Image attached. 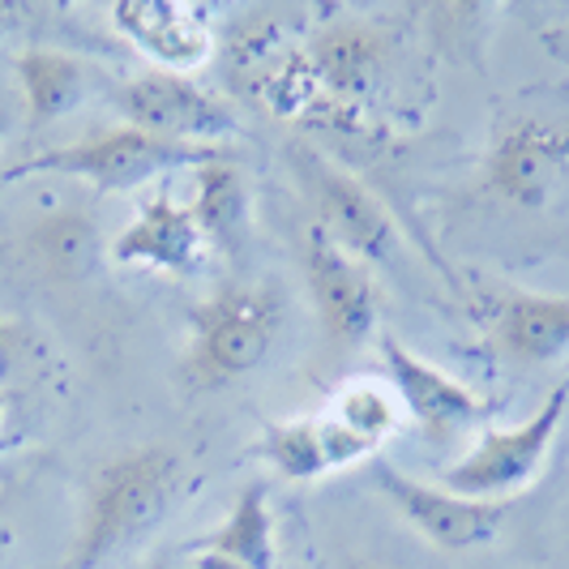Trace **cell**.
Returning <instances> with one entry per match:
<instances>
[{"label":"cell","mask_w":569,"mask_h":569,"mask_svg":"<svg viewBox=\"0 0 569 569\" xmlns=\"http://www.w3.org/2000/svg\"><path fill=\"white\" fill-rule=\"evenodd\" d=\"M184 492V458L168 446H138L108 458L86 485L82 522L60 569H103L146 543Z\"/></svg>","instance_id":"obj_1"},{"label":"cell","mask_w":569,"mask_h":569,"mask_svg":"<svg viewBox=\"0 0 569 569\" xmlns=\"http://www.w3.org/2000/svg\"><path fill=\"white\" fill-rule=\"evenodd\" d=\"M287 326V296L279 283H223L189 313L184 381L198 390H223L261 369Z\"/></svg>","instance_id":"obj_2"},{"label":"cell","mask_w":569,"mask_h":569,"mask_svg":"<svg viewBox=\"0 0 569 569\" xmlns=\"http://www.w3.org/2000/svg\"><path fill=\"white\" fill-rule=\"evenodd\" d=\"M223 154L219 146H180L150 138L133 124H116V129H99L86 133L78 142L52 146L34 159H22L13 168L0 171V184L13 180H30V176H73L94 184L99 193H129L146 180H159L163 171L176 168H198L206 159Z\"/></svg>","instance_id":"obj_3"},{"label":"cell","mask_w":569,"mask_h":569,"mask_svg":"<svg viewBox=\"0 0 569 569\" xmlns=\"http://www.w3.org/2000/svg\"><path fill=\"white\" fill-rule=\"evenodd\" d=\"M569 411V377L548 390L536 416H527L518 428H492L476 441V450L458 458L446 471L441 485L462 497H480V501H513L522 488L531 485L548 462V450L557 441V432L566 425Z\"/></svg>","instance_id":"obj_4"},{"label":"cell","mask_w":569,"mask_h":569,"mask_svg":"<svg viewBox=\"0 0 569 569\" xmlns=\"http://www.w3.org/2000/svg\"><path fill=\"white\" fill-rule=\"evenodd\" d=\"M569 184V120L552 112L513 116L485 159V193L510 210H543Z\"/></svg>","instance_id":"obj_5"},{"label":"cell","mask_w":569,"mask_h":569,"mask_svg":"<svg viewBox=\"0 0 569 569\" xmlns=\"http://www.w3.org/2000/svg\"><path fill=\"white\" fill-rule=\"evenodd\" d=\"M291 168L300 171L305 193L313 201V223L339 244L342 253L360 257L365 266L390 261L399 253L402 240L390 210L372 198L351 171H342L339 163H330L326 154H317L309 146H291Z\"/></svg>","instance_id":"obj_6"},{"label":"cell","mask_w":569,"mask_h":569,"mask_svg":"<svg viewBox=\"0 0 569 569\" xmlns=\"http://www.w3.org/2000/svg\"><path fill=\"white\" fill-rule=\"evenodd\" d=\"M372 485L381 488V497L402 513V522L420 540L441 548V552L480 548L501 531V522L510 513V501L462 497V492H450L446 485H428V480L407 476L402 467L386 462V458H372Z\"/></svg>","instance_id":"obj_7"},{"label":"cell","mask_w":569,"mask_h":569,"mask_svg":"<svg viewBox=\"0 0 569 569\" xmlns=\"http://www.w3.org/2000/svg\"><path fill=\"white\" fill-rule=\"evenodd\" d=\"M116 108L133 129L180 146H210L236 129L228 103L193 82L189 73L142 69L138 78H129L116 90Z\"/></svg>","instance_id":"obj_8"},{"label":"cell","mask_w":569,"mask_h":569,"mask_svg":"<svg viewBox=\"0 0 569 569\" xmlns=\"http://www.w3.org/2000/svg\"><path fill=\"white\" fill-rule=\"evenodd\" d=\"M305 283L313 296L321 335L335 347H360L377 326V283L360 257L342 253L326 231L305 236Z\"/></svg>","instance_id":"obj_9"},{"label":"cell","mask_w":569,"mask_h":569,"mask_svg":"<svg viewBox=\"0 0 569 569\" xmlns=\"http://www.w3.org/2000/svg\"><path fill=\"white\" fill-rule=\"evenodd\" d=\"M377 347H381V360H386V372H390L395 399L407 407V416L420 425L428 441H450V437L485 420V399L471 386H462L446 369L420 360L395 335H381Z\"/></svg>","instance_id":"obj_10"},{"label":"cell","mask_w":569,"mask_h":569,"mask_svg":"<svg viewBox=\"0 0 569 569\" xmlns=\"http://www.w3.org/2000/svg\"><path fill=\"white\" fill-rule=\"evenodd\" d=\"M116 30L163 73H193L214 57L210 9L193 0H116Z\"/></svg>","instance_id":"obj_11"},{"label":"cell","mask_w":569,"mask_h":569,"mask_svg":"<svg viewBox=\"0 0 569 569\" xmlns=\"http://www.w3.org/2000/svg\"><path fill=\"white\" fill-rule=\"evenodd\" d=\"M108 257L116 266L133 270H154V274H193L206 257V236L184 201H176L163 189L138 206V214L112 236Z\"/></svg>","instance_id":"obj_12"},{"label":"cell","mask_w":569,"mask_h":569,"mask_svg":"<svg viewBox=\"0 0 569 569\" xmlns=\"http://www.w3.org/2000/svg\"><path fill=\"white\" fill-rule=\"evenodd\" d=\"M309 60L321 73L326 86V108H356L372 94V86L381 82L386 60H390V39L372 22H335V27L317 30L305 43Z\"/></svg>","instance_id":"obj_13"},{"label":"cell","mask_w":569,"mask_h":569,"mask_svg":"<svg viewBox=\"0 0 569 569\" xmlns=\"http://www.w3.org/2000/svg\"><path fill=\"white\" fill-rule=\"evenodd\" d=\"M201 569H274L279 540H274V510H270V488L249 480L240 488L228 518L198 540Z\"/></svg>","instance_id":"obj_14"},{"label":"cell","mask_w":569,"mask_h":569,"mask_svg":"<svg viewBox=\"0 0 569 569\" xmlns=\"http://www.w3.org/2000/svg\"><path fill=\"white\" fill-rule=\"evenodd\" d=\"M497 342L518 365H552L569 351V296L510 291L497 309Z\"/></svg>","instance_id":"obj_15"},{"label":"cell","mask_w":569,"mask_h":569,"mask_svg":"<svg viewBox=\"0 0 569 569\" xmlns=\"http://www.w3.org/2000/svg\"><path fill=\"white\" fill-rule=\"evenodd\" d=\"M189 210L198 219L206 244L240 249L244 228H249V180H244V171L231 163L228 150L193 168Z\"/></svg>","instance_id":"obj_16"},{"label":"cell","mask_w":569,"mask_h":569,"mask_svg":"<svg viewBox=\"0 0 569 569\" xmlns=\"http://www.w3.org/2000/svg\"><path fill=\"white\" fill-rule=\"evenodd\" d=\"M13 69H18V82L27 94L30 129H43L64 112H73L82 103L86 86H90L86 60L69 57L60 48H27L13 60Z\"/></svg>","instance_id":"obj_17"},{"label":"cell","mask_w":569,"mask_h":569,"mask_svg":"<svg viewBox=\"0 0 569 569\" xmlns=\"http://www.w3.org/2000/svg\"><path fill=\"white\" fill-rule=\"evenodd\" d=\"M257 94L261 103L283 120H300V116L326 112V86H321V73L309 60L305 48H287L283 57L270 64V73L257 82Z\"/></svg>","instance_id":"obj_18"},{"label":"cell","mask_w":569,"mask_h":569,"mask_svg":"<svg viewBox=\"0 0 569 569\" xmlns=\"http://www.w3.org/2000/svg\"><path fill=\"white\" fill-rule=\"evenodd\" d=\"M261 458L283 476V480H321L330 471L326 446H321V425L300 416V420H266L261 428Z\"/></svg>","instance_id":"obj_19"},{"label":"cell","mask_w":569,"mask_h":569,"mask_svg":"<svg viewBox=\"0 0 569 569\" xmlns=\"http://www.w3.org/2000/svg\"><path fill=\"white\" fill-rule=\"evenodd\" d=\"M326 420L347 428L351 437H360L377 455L381 441L399 432V399H395V390H386L377 381H347L330 402Z\"/></svg>","instance_id":"obj_20"},{"label":"cell","mask_w":569,"mask_h":569,"mask_svg":"<svg viewBox=\"0 0 569 569\" xmlns=\"http://www.w3.org/2000/svg\"><path fill=\"white\" fill-rule=\"evenodd\" d=\"M30 249L39 261L57 274H82L86 266L99 253V231L82 210H52L39 219V228L30 231Z\"/></svg>","instance_id":"obj_21"},{"label":"cell","mask_w":569,"mask_h":569,"mask_svg":"<svg viewBox=\"0 0 569 569\" xmlns=\"http://www.w3.org/2000/svg\"><path fill=\"white\" fill-rule=\"evenodd\" d=\"M30 347H34V335H30L27 321L0 313V377H9V372L18 369L30 356Z\"/></svg>","instance_id":"obj_22"},{"label":"cell","mask_w":569,"mask_h":569,"mask_svg":"<svg viewBox=\"0 0 569 569\" xmlns=\"http://www.w3.org/2000/svg\"><path fill=\"white\" fill-rule=\"evenodd\" d=\"M13 27H18V4H0V34H9Z\"/></svg>","instance_id":"obj_23"},{"label":"cell","mask_w":569,"mask_h":569,"mask_svg":"<svg viewBox=\"0 0 569 569\" xmlns=\"http://www.w3.org/2000/svg\"><path fill=\"white\" fill-rule=\"evenodd\" d=\"M548 39H552V43H569V30H566V34H548ZM557 57L569 60V48H557Z\"/></svg>","instance_id":"obj_24"},{"label":"cell","mask_w":569,"mask_h":569,"mask_svg":"<svg viewBox=\"0 0 569 569\" xmlns=\"http://www.w3.org/2000/svg\"><path fill=\"white\" fill-rule=\"evenodd\" d=\"M4 133H9V112L0 108V142H4Z\"/></svg>","instance_id":"obj_25"},{"label":"cell","mask_w":569,"mask_h":569,"mask_svg":"<svg viewBox=\"0 0 569 569\" xmlns=\"http://www.w3.org/2000/svg\"><path fill=\"white\" fill-rule=\"evenodd\" d=\"M4 543H9V527H4V513H0V552H4Z\"/></svg>","instance_id":"obj_26"},{"label":"cell","mask_w":569,"mask_h":569,"mask_svg":"<svg viewBox=\"0 0 569 569\" xmlns=\"http://www.w3.org/2000/svg\"><path fill=\"white\" fill-rule=\"evenodd\" d=\"M342 569H381V566H372V561H347Z\"/></svg>","instance_id":"obj_27"},{"label":"cell","mask_w":569,"mask_h":569,"mask_svg":"<svg viewBox=\"0 0 569 569\" xmlns=\"http://www.w3.org/2000/svg\"><path fill=\"white\" fill-rule=\"evenodd\" d=\"M0 416H4V395H0Z\"/></svg>","instance_id":"obj_28"}]
</instances>
